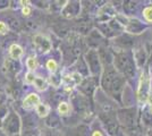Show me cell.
<instances>
[{
  "label": "cell",
  "mask_w": 152,
  "mask_h": 136,
  "mask_svg": "<svg viewBox=\"0 0 152 136\" xmlns=\"http://www.w3.org/2000/svg\"><path fill=\"white\" fill-rule=\"evenodd\" d=\"M121 120L126 126H133L134 125V113L133 111H124L121 113Z\"/></svg>",
  "instance_id": "52a82bcc"
},
{
  "label": "cell",
  "mask_w": 152,
  "mask_h": 136,
  "mask_svg": "<svg viewBox=\"0 0 152 136\" xmlns=\"http://www.w3.org/2000/svg\"><path fill=\"white\" fill-rule=\"evenodd\" d=\"M86 58H88V61H89L90 67H91V71H93L94 74H99V71H100V65H99V57H98V53L95 51H93V50H91V51L88 53Z\"/></svg>",
  "instance_id": "7a4b0ae2"
},
{
  "label": "cell",
  "mask_w": 152,
  "mask_h": 136,
  "mask_svg": "<svg viewBox=\"0 0 152 136\" xmlns=\"http://www.w3.org/2000/svg\"><path fill=\"white\" fill-rule=\"evenodd\" d=\"M18 119L16 118L15 116H10V118L8 119V123H7L6 125V128L10 133H16L17 130H18Z\"/></svg>",
  "instance_id": "ba28073f"
},
{
  "label": "cell",
  "mask_w": 152,
  "mask_h": 136,
  "mask_svg": "<svg viewBox=\"0 0 152 136\" xmlns=\"http://www.w3.org/2000/svg\"><path fill=\"white\" fill-rule=\"evenodd\" d=\"M26 27L30 28V30H34V28L37 27V24H34L33 22H27V23H26Z\"/></svg>",
  "instance_id": "603a6c76"
},
{
  "label": "cell",
  "mask_w": 152,
  "mask_h": 136,
  "mask_svg": "<svg viewBox=\"0 0 152 136\" xmlns=\"http://www.w3.org/2000/svg\"><path fill=\"white\" fill-rule=\"evenodd\" d=\"M78 9H80V6H78V4H70L67 6V8L65 9V16H67V17H73L74 15L77 14L78 12Z\"/></svg>",
  "instance_id": "9c48e42d"
},
{
  "label": "cell",
  "mask_w": 152,
  "mask_h": 136,
  "mask_svg": "<svg viewBox=\"0 0 152 136\" xmlns=\"http://www.w3.org/2000/svg\"><path fill=\"white\" fill-rule=\"evenodd\" d=\"M121 87H123V78L121 76H116L115 81L111 84V87H110V90H111V92H113V94H114L115 97H116V94L117 95L121 94Z\"/></svg>",
  "instance_id": "8992f818"
},
{
  "label": "cell",
  "mask_w": 152,
  "mask_h": 136,
  "mask_svg": "<svg viewBox=\"0 0 152 136\" xmlns=\"http://www.w3.org/2000/svg\"><path fill=\"white\" fill-rule=\"evenodd\" d=\"M24 136H37L35 135V133L34 132H31V130H27L24 133Z\"/></svg>",
  "instance_id": "cb8c5ba5"
},
{
  "label": "cell",
  "mask_w": 152,
  "mask_h": 136,
  "mask_svg": "<svg viewBox=\"0 0 152 136\" xmlns=\"http://www.w3.org/2000/svg\"><path fill=\"white\" fill-rule=\"evenodd\" d=\"M34 43H35V45L38 47L41 51H48V50H50L51 48L50 42L45 39V36H42V35H37L34 38Z\"/></svg>",
  "instance_id": "277c9868"
},
{
  "label": "cell",
  "mask_w": 152,
  "mask_h": 136,
  "mask_svg": "<svg viewBox=\"0 0 152 136\" xmlns=\"http://www.w3.org/2000/svg\"><path fill=\"white\" fill-rule=\"evenodd\" d=\"M47 66H48V68L52 71H56V68H57V65H56V63H55L53 60H49L48 64H47Z\"/></svg>",
  "instance_id": "ffe728a7"
},
{
  "label": "cell",
  "mask_w": 152,
  "mask_h": 136,
  "mask_svg": "<svg viewBox=\"0 0 152 136\" xmlns=\"http://www.w3.org/2000/svg\"><path fill=\"white\" fill-rule=\"evenodd\" d=\"M48 111H49V109H48V107L45 104H39L38 105V113L41 117L47 116L48 115Z\"/></svg>",
  "instance_id": "4fadbf2b"
},
{
  "label": "cell",
  "mask_w": 152,
  "mask_h": 136,
  "mask_svg": "<svg viewBox=\"0 0 152 136\" xmlns=\"http://www.w3.org/2000/svg\"><path fill=\"white\" fill-rule=\"evenodd\" d=\"M117 76V74H116V71H115L114 68H108L106 73H104V75H103V79H102V86L104 87V89H110L111 87V84H113V82L115 81V78Z\"/></svg>",
  "instance_id": "3957f363"
},
{
  "label": "cell",
  "mask_w": 152,
  "mask_h": 136,
  "mask_svg": "<svg viewBox=\"0 0 152 136\" xmlns=\"http://www.w3.org/2000/svg\"><path fill=\"white\" fill-rule=\"evenodd\" d=\"M93 136H101V133H100V132H94Z\"/></svg>",
  "instance_id": "4316f807"
},
{
  "label": "cell",
  "mask_w": 152,
  "mask_h": 136,
  "mask_svg": "<svg viewBox=\"0 0 152 136\" xmlns=\"http://www.w3.org/2000/svg\"><path fill=\"white\" fill-rule=\"evenodd\" d=\"M144 17L149 22H152V7H149L144 10Z\"/></svg>",
  "instance_id": "ac0fdd59"
},
{
  "label": "cell",
  "mask_w": 152,
  "mask_h": 136,
  "mask_svg": "<svg viewBox=\"0 0 152 136\" xmlns=\"http://www.w3.org/2000/svg\"><path fill=\"white\" fill-rule=\"evenodd\" d=\"M116 66L127 77H132L134 75V65L131 57L127 53H121L116 57Z\"/></svg>",
  "instance_id": "6da1fadb"
},
{
  "label": "cell",
  "mask_w": 152,
  "mask_h": 136,
  "mask_svg": "<svg viewBox=\"0 0 152 136\" xmlns=\"http://www.w3.org/2000/svg\"><path fill=\"white\" fill-rule=\"evenodd\" d=\"M34 83H35V85L38 86V89H40V90H43L45 87V82L42 79V78H35L34 79Z\"/></svg>",
  "instance_id": "2e32d148"
},
{
  "label": "cell",
  "mask_w": 152,
  "mask_h": 136,
  "mask_svg": "<svg viewBox=\"0 0 152 136\" xmlns=\"http://www.w3.org/2000/svg\"><path fill=\"white\" fill-rule=\"evenodd\" d=\"M34 104H39V97L37 94H30L24 100V107L25 108H31Z\"/></svg>",
  "instance_id": "8fae6325"
},
{
  "label": "cell",
  "mask_w": 152,
  "mask_h": 136,
  "mask_svg": "<svg viewBox=\"0 0 152 136\" xmlns=\"http://www.w3.org/2000/svg\"><path fill=\"white\" fill-rule=\"evenodd\" d=\"M8 22H9V25H10V27H12L13 30H18L19 26H20L19 22L17 20H15V18H9Z\"/></svg>",
  "instance_id": "9a60e30c"
},
{
  "label": "cell",
  "mask_w": 152,
  "mask_h": 136,
  "mask_svg": "<svg viewBox=\"0 0 152 136\" xmlns=\"http://www.w3.org/2000/svg\"><path fill=\"white\" fill-rule=\"evenodd\" d=\"M23 14H24V15H28V14H30V8H28V7H25V8L23 9Z\"/></svg>",
  "instance_id": "484cf974"
},
{
  "label": "cell",
  "mask_w": 152,
  "mask_h": 136,
  "mask_svg": "<svg viewBox=\"0 0 152 136\" xmlns=\"http://www.w3.org/2000/svg\"><path fill=\"white\" fill-rule=\"evenodd\" d=\"M106 125H107V128H108L109 133H110L111 135H113V136L118 135V132H119V129H118V125L116 124V121H115V120L108 119L107 123H106Z\"/></svg>",
  "instance_id": "30bf717a"
},
{
  "label": "cell",
  "mask_w": 152,
  "mask_h": 136,
  "mask_svg": "<svg viewBox=\"0 0 152 136\" xmlns=\"http://www.w3.org/2000/svg\"><path fill=\"white\" fill-rule=\"evenodd\" d=\"M7 31V26L5 25V23H2V22H0V33H6Z\"/></svg>",
  "instance_id": "7402d4cb"
},
{
  "label": "cell",
  "mask_w": 152,
  "mask_h": 136,
  "mask_svg": "<svg viewBox=\"0 0 152 136\" xmlns=\"http://www.w3.org/2000/svg\"><path fill=\"white\" fill-rule=\"evenodd\" d=\"M22 53H23V50H22L20 47H18V45L16 44L10 47V55H12V57L14 59H18L22 56Z\"/></svg>",
  "instance_id": "7c38bea8"
},
{
  "label": "cell",
  "mask_w": 152,
  "mask_h": 136,
  "mask_svg": "<svg viewBox=\"0 0 152 136\" xmlns=\"http://www.w3.org/2000/svg\"><path fill=\"white\" fill-rule=\"evenodd\" d=\"M124 7H125V9H126V10L131 12V10L135 9V7H136V2H134V1H127L126 4L124 5Z\"/></svg>",
  "instance_id": "e0dca14e"
},
{
  "label": "cell",
  "mask_w": 152,
  "mask_h": 136,
  "mask_svg": "<svg viewBox=\"0 0 152 136\" xmlns=\"http://www.w3.org/2000/svg\"><path fill=\"white\" fill-rule=\"evenodd\" d=\"M148 90H149V81L146 79L145 75H142V79H141V85H140V91H139V97L142 100H145L146 95H148Z\"/></svg>",
  "instance_id": "5b68a950"
},
{
  "label": "cell",
  "mask_w": 152,
  "mask_h": 136,
  "mask_svg": "<svg viewBox=\"0 0 152 136\" xmlns=\"http://www.w3.org/2000/svg\"><path fill=\"white\" fill-rule=\"evenodd\" d=\"M150 136H152V130L150 132Z\"/></svg>",
  "instance_id": "f1b7e54d"
},
{
  "label": "cell",
  "mask_w": 152,
  "mask_h": 136,
  "mask_svg": "<svg viewBox=\"0 0 152 136\" xmlns=\"http://www.w3.org/2000/svg\"><path fill=\"white\" fill-rule=\"evenodd\" d=\"M26 79H27V82H34V79H35V78L33 77L31 74H28V75H27V78H26Z\"/></svg>",
  "instance_id": "d4e9b609"
},
{
  "label": "cell",
  "mask_w": 152,
  "mask_h": 136,
  "mask_svg": "<svg viewBox=\"0 0 152 136\" xmlns=\"http://www.w3.org/2000/svg\"><path fill=\"white\" fill-rule=\"evenodd\" d=\"M35 65H37V64H35V60L33 58H30L27 60V66H28L31 69H34V68H35Z\"/></svg>",
  "instance_id": "44dd1931"
},
{
  "label": "cell",
  "mask_w": 152,
  "mask_h": 136,
  "mask_svg": "<svg viewBox=\"0 0 152 136\" xmlns=\"http://www.w3.org/2000/svg\"><path fill=\"white\" fill-rule=\"evenodd\" d=\"M6 66L8 69H10V71H17V64H16V61L15 60H12V59H8L6 61Z\"/></svg>",
  "instance_id": "5bb4252c"
},
{
  "label": "cell",
  "mask_w": 152,
  "mask_h": 136,
  "mask_svg": "<svg viewBox=\"0 0 152 136\" xmlns=\"http://www.w3.org/2000/svg\"><path fill=\"white\" fill-rule=\"evenodd\" d=\"M47 136H58V135H56V134H48Z\"/></svg>",
  "instance_id": "83f0119b"
},
{
  "label": "cell",
  "mask_w": 152,
  "mask_h": 136,
  "mask_svg": "<svg viewBox=\"0 0 152 136\" xmlns=\"http://www.w3.org/2000/svg\"><path fill=\"white\" fill-rule=\"evenodd\" d=\"M59 112L63 113V115L67 113V112H68V104L65 103V102L60 103V105H59Z\"/></svg>",
  "instance_id": "d6986e66"
}]
</instances>
